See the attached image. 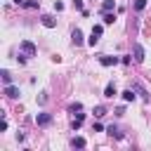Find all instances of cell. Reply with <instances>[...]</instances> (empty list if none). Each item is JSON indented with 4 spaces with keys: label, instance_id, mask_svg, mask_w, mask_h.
<instances>
[{
    "label": "cell",
    "instance_id": "6da1fadb",
    "mask_svg": "<svg viewBox=\"0 0 151 151\" xmlns=\"http://www.w3.org/2000/svg\"><path fill=\"white\" fill-rule=\"evenodd\" d=\"M52 123H54V116L47 113V111H40V113L35 116V125H38V127H50Z\"/></svg>",
    "mask_w": 151,
    "mask_h": 151
},
{
    "label": "cell",
    "instance_id": "7a4b0ae2",
    "mask_svg": "<svg viewBox=\"0 0 151 151\" xmlns=\"http://www.w3.org/2000/svg\"><path fill=\"white\" fill-rule=\"evenodd\" d=\"M101 33H104V24H94L92 26V33H90V38H87V45H97L99 42V38H101Z\"/></svg>",
    "mask_w": 151,
    "mask_h": 151
},
{
    "label": "cell",
    "instance_id": "3957f363",
    "mask_svg": "<svg viewBox=\"0 0 151 151\" xmlns=\"http://www.w3.org/2000/svg\"><path fill=\"white\" fill-rule=\"evenodd\" d=\"M19 52H24L26 57H35V54H38V47H35V42H31V40H21V42H19Z\"/></svg>",
    "mask_w": 151,
    "mask_h": 151
},
{
    "label": "cell",
    "instance_id": "277c9868",
    "mask_svg": "<svg viewBox=\"0 0 151 151\" xmlns=\"http://www.w3.org/2000/svg\"><path fill=\"white\" fill-rule=\"evenodd\" d=\"M132 54H134V61H137V64H142V61H144V57H146V50H144L139 42H134V47H132Z\"/></svg>",
    "mask_w": 151,
    "mask_h": 151
},
{
    "label": "cell",
    "instance_id": "5b68a950",
    "mask_svg": "<svg viewBox=\"0 0 151 151\" xmlns=\"http://www.w3.org/2000/svg\"><path fill=\"white\" fill-rule=\"evenodd\" d=\"M2 94H5L7 99H19V94H21V92H19V87H17V85H5Z\"/></svg>",
    "mask_w": 151,
    "mask_h": 151
},
{
    "label": "cell",
    "instance_id": "8992f818",
    "mask_svg": "<svg viewBox=\"0 0 151 151\" xmlns=\"http://www.w3.org/2000/svg\"><path fill=\"white\" fill-rule=\"evenodd\" d=\"M118 61H120V57H111V54H101L99 57V64L101 66H116Z\"/></svg>",
    "mask_w": 151,
    "mask_h": 151
},
{
    "label": "cell",
    "instance_id": "52a82bcc",
    "mask_svg": "<svg viewBox=\"0 0 151 151\" xmlns=\"http://www.w3.org/2000/svg\"><path fill=\"white\" fill-rule=\"evenodd\" d=\"M71 42H73L76 47H80V45L85 42V40H83V31H80V28H73V31H71Z\"/></svg>",
    "mask_w": 151,
    "mask_h": 151
},
{
    "label": "cell",
    "instance_id": "ba28073f",
    "mask_svg": "<svg viewBox=\"0 0 151 151\" xmlns=\"http://www.w3.org/2000/svg\"><path fill=\"white\" fill-rule=\"evenodd\" d=\"M40 24H42L45 28H54V26H57V19H54L52 14H42V17H40Z\"/></svg>",
    "mask_w": 151,
    "mask_h": 151
},
{
    "label": "cell",
    "instance_id": "9c48e42d",
    "mask_svg": "<svg viewBox=\"0 0 151 151\" xmlns=\"http://www.w3.org/2000/svg\"><path fill=\"white\" fill-rule=\"evenodd\" d=\"M113 21H116V14L113 12H101V24L104 26H111Z\"/></svg>",
    "mask_w": 151,
    "mask_h": 151
},
{
    "label": "cell",
    "instance_id": "30bf717a",
    "mask_svg": "<svg viewBox=\"0 0 151 151\" xmlns=\"http://www.w3.org/2000/svg\"><path fill=\"white\" fill-rule=\"evenodd\" d=\"M116 94H118V90H116V85H113V83H109V85L104 87V97H106V99H113Z\"/></svg>",
    "mask_w": 151,
    "mask_h": 151
},
{
    "label": "cell",
    "instance_id": "8fae6325",
    "mask_svg": "<svg viewBox=\"0 0 151 151\" xmlns=\"http://www.w3.org/2000/svg\"><path fill=\"white\" fill-rule=\"evenodd\" d=\"M120 94H123V101H134V99H137V94H134V87H127V90H123Z\"/></svg>",
    "mask_w": 151,
    "mask_h": 151
},
{
    "label": "cell",
    "instance_id": "7c38bea8",
    "mask_svg": "<svg viewBox=\"0 0 151 151\" xmlns=\"http://www.w3.org/2000/svg\"><path fill=\"white\" fill-rule=\"evenodd\" d=\"M106 134H111V137H116V139H123V137H125V134L118 130V125H109V127H106Z\"/></svg>",
    "mask_w": 151,
    "mask_h": 151
},
{
    "label": "cell",
    "instance_id": "4fadbf2b",
    "mask_svg": "<svg viewBox=\"0 0 151 151\" xmlns=\"http://www.w3.org/2000/svg\"><path fill=\"white\" fill-rule=\"evenodd\" d=\"M132 87H134V92H137V94H139V97H142L144 101H149V92L144 90V85H139V83H134Z\"/></svg>",
    "mask_w": 151,
    "mask_h": 151
},
{
    "label": "cell",
    "instance_id": "5bb4252c",
    "mask_svg": "<svg viewBox=\"0 0 151 151\" xmlns=\"http://www.w3.org/2000/svg\"><path fill=\"white\" fill-rule=\"evenodd\" d=\"M71 146H73V149H85L87 142H85V137H73V139H71Z\"/></svg>",
    "mask_w": 151,
    "mask_h": 151
},
{
    "label": "cell",
    "instance_id": "9a60e30c",
    "mask_svg": "<svg viewBox=\"0 0 151 151\" xmlns=\"http://www.w3.org/2000/svg\"><path fill=\"white\" fill-rule=\"evenodd\" d=\"M92 113H94V118H104L109 111H106V106H101V104H99V106H94V109H92Z\"/></svg>",
    "mask_w": 151,
    "mask_h": 151
},
{
    "label": "cell",
    "instance_id": "2e32d148",
    "mask_svg": "<svg viewBox=\"0 0 151 151\" xmlns=\"http://www.w3.org/2000/svg\"><path fill=\"white\" fill-rule=\"evenodd\" d=\"M0 78H2V83H5V85H12V73H9L7 68H2V71H0Z\"/></svg>",
    "mask_w": 151,
    "mask_h": 151
},
{
    "label": "cell",
    "instance_id": "e0dca14e",
    "mask_svg": "<svg viewBox=\"0 0 151 151\" xmlns=\"http://www.w3.org/2000/svg\"><path fill=\"white\" fill-rule=\"evenodd\" d=\"M113 7H116V0H104L101 2V12H113Z\"/></svg>",
    "mask_w": 151,
    "mask_h": 151
},
{
    "label": "cell",
    "instance_id": "ac0fdd59",
    "mask_svg": "<svg viewBox=\"0 0 151 151\" xmlns=\"http://www.w3.org/2000/svg\"><path fill=\"white\" fill-rule=\"evenodd\" d=\"M24 7H26V9H38V7H40V0H26Z\"/></svg>",
    "mask_w": 151,
    "mask_h": 151
},
{
    "label": "cell",
    "instance_id": "d6986e66",
    "mask_svg": "<svg viewBox=\"0 0 151 151\" xmlns=\"http://www.w3.org/2000/svg\"><path fill=\"white\" fill-rule=\"evenodd\" d=\"M132 7H134V12H142V9L146 7V0H134V2H132Z\"/></svg>",
    "mask_w": 151,
    "mask_h": 151
},
{
    "label": "cell",
    "instance_id": "ffe728a7",
    "mask_svg": "<svg viewBox=\"0 0 151 151\" xmlns=\"http://www.w3.org/2000/svg\"><path fill=\"white\" fill-rule=\"evenodd\" d=\"M68 111H71V113H80V111H83V104H80V101H76V104H71V106H68Z\"/></svg>",
    "mask_w": 151,
    "mask_h": 151
},
{
    "label": "cell",
    "instance_id": "44dd1931",
    "mask_svg": "<svg viewBox=\"0 0 151 151\" xmlns=\"http://www.w3.org/2000/svg\"><path fill=\"white\" fill-rule=\"evenodd\" d=\"M26 59H28V57H26V54H24V52H19V57H17V61H19V64H21V66H24V64H26Z\"/></svg>",
    "mask_w": 151,
    "mask_h": 151
},
{
    "label": "cell",
    "instance_id": "7402d4cb",
    "mask_svg": "<svg viewBox=\"0 0 151 151\" xmlns=\"http://www.w3.org/2000/svg\"><path fill=\"white\" fill-rule=\"evenodd\" d=\"M130 61H132V57H130V54H123V57H120V64H125V66H127Z\"/></svg>",
    "mask_w": 151,
    "mask_h": 151
},
{
    "label": "cell",
    "instance_id": "603a6c76",
    "mask_svg": "<svg viewBox=\"0 0 151 151\" xmlns=\"http://www.w3.org/2000/svg\"><path fill=\"white\" fill-rule=\"evenodd\" d=\"M101 130H104L101 123H92V132H101Z\"/></svg>",
    "mask_w": 151,
    "mask_h": 151
},
{
    "label": "cell",
    "instance_id": "cb8c5ba5",
    "mask_svg": "<svg viewBox=\"0 0 151 151\" xmlns=\"http://www.w3.org/2000/svg\"><path fill=\"white\" fill-rule=\"evenodd\" d=\"M73 7H76L78 12H83V9H85V7H83V0H73Z\"/></svg>",
    "mask_w": 151,
    "mask_h": 151
},
{
    "label": "cell",
    "instance_id": "d4e9b609",
    "mask_svg": "<svg viewBox=\"0 0 151 151\" xmlns=\"http://www.w3.org/2000/svg\"><path fill=\"white\" fill-rule=\"evenodd\" d=\"M54 9H57V12H61V9H64V2H59V0H54Z\"/></svg>",
    "mask_w": 151,
    "mask_h": 151
},
{
    "label": "cell",
    "instance_id": "484cf974",
    "mask_svg": "<svg viewBox=\"0 0 151 151\" xmlns=\"http://www.w3.org/2000/svg\"><path fill=\"white\" fill-rule=\"evenodd\" d=\"M12 2H14V5H24L26 0H12Z\"/></svg>",
    "mask_w": 151,
    "mask_h": 151
}]
</instances>
